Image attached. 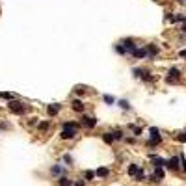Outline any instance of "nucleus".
I'll return each instance as SVG.
<instances>
[{
  "label": "nucleus",
  "instance_id": "obj_1",
  "mask_svg": "<svg viewBox=\"0 0 186 186\" xmlns=\"http://www.w3.org/2000/svg\"><path fill=\"white\" fill-rule=\"evenodd\" d=\"M78 132V126L76 123H65L63 125V130H62V138L63 140H73Z\"/></svg>",
  "mask_w": 186,
  "mask_h": 186
},
{
  "label": "nucleus",
  "instance_id": "obj_2",
  "mask_svg": "<svg viewBox=\"0 0 186 186\" xmlns=\"http://www.w3.org/2000/svg\"><path fill=\"white\" fill-rule=\"evenodd\" d=\"M149 132H151V140H149V145H151V147L162 141V136H160V130H158V129L151 126V130H149Z\"/></svg>",
  "mask_w": 186,
  "mask_h": 186
},
{
  "label": "nucleus",
  "instance_id": "obj_3",
  "mask_svg": "<svg viewBox=\"0 0 186 186\" xmlns=\"http://www.w3.org/2000/svg\"><path fill=\"white\" fill-rule=\"evenodd\" d=\"M9 110L13 114H22V112H26V106H22V102H19V101H11L9 104Z\"/></svg>",
  "mask_w": 186,
  "mask_h": 186
},
{
  "label": "nucleus",
  "instance_id": "obj_4",
  "mask_svg": "<svg viewBox=\"0 0 186 186\" xmlns=\"http://www.w3.org/2000/svg\"><path fill=\"white\" fill-rule=\"evenodd\" d=\"M181 78V71L177 69V67H173V69H169V73H168V78L166 80L169 82V84H173V82H177Z\"/></svg>",
  "mask_w": 186,
  "mask_h": 186
},
{
  "label": "nucleus",
  "instance_id": "obj_5",
  "mask_svg": "<svg viewBox=\"0 0 186 186\" xmlns=\"http://www.w3.org/2000/svg\"><path fill=\"white\" fill-rule=\"evenodd\" d=\"M134 74H136L138 78H143V80H147V82L153 80V76H149V73H147L145 69H134Z\"/></svg>",
  "mask_w": 186,
  "mask_h": 186
},
{
  "label": "nucleus",
  "instance_id": "obj_6",
  "mask_svg": "<svg viewBox=\"0 0 186 186\" xmlns=\"http://www.w3.org/2000/svg\"><path fill=\"white\" fill-rule=\"evenodd\" d=\"M82 123L88 126V129H93V126L97 125V119L91 117V116H82Z\"/></svg>",
  "mask_w": 186,
  "mask_h": 186
},
{
  "label": "nucleus",
  "instance_id": "obj_7",
  "mask_svg": "<svg viewBox=\"0 0 186 186\" xmlns=\"http://www.w3.org/2000/svg\"><path fill=\"white\" fill-rule=\"evenodd\" d=\"M179 160H181V158H177V156H171L168 162H166V166H168L169 169H177V168H179Z\"/></svg>",
  "mask_w": 186,
  "mask_h": 186
},
{
  "label": "nucleus",
  "instance_id": "obj_8",
  "mask_svg": "<svg viewBox=\"0 0 186 186\" xmlns=\"http://www.w3.org/2000/svg\"><path fill=\"white\" fill-rule=\"evenodd\" d=\"M130 54H132L134 58H145V56H149V54H147V50H145V49H134Z\"/></svg>",
  "mask_w": 186,
  "mask_h": 186
},
{
  "label": "nucleus",
  "instance_id": "obj_9",
  "mask_svg": "<svg viewBox=\"0 0 186 186\" xmlns=\"http://www.w3.org/2000/svg\"><path fill=\"white\" fill-rule=\"evenodd\" d=\"M123 47H125L126 50H129V52H132V50L136 49V45H134L132 39H125V41H123Z\"/></svg>",
  "mask_w": 186,
  "mask_h": 186
},
{
  "label": "nucleus",
  "instance_id": "obj_10",
  "mask_svg": "<svg viewBox=\"0 0 186 186\" xmlns=\"http://www.w3.org/2000/svg\"><path fill=\"white\" fill-rule=\"evenodd\" d=\"M151 179H153V181H162V179H164V171H162L160 168H156V169H155V173H153V177H151Z\"/></svg>",
  "mask_w": 186,
  "mask_h": 186
},
{
  "label": "nucleus",
  "instance_id": "obj_11",
  "mask_svg": "<svg viewBox=\"0 0 186 186\" xmlns=\"http://www.w3.org/2000/svg\"><path fill=\"white\" fill-rule=\"evenodd\" d=\"M47 112H49V116H56V114L60 112V104H50L49 108H47Z\"/></svg>",
  "mask_w": 186,
  "mask_h": 186
},
{
  "label": "nucleus",
  "instance_id": "obj_12",
  "mask_svg": "<svg viewBox=\"0 0 186 186\" xmlns=\"http://www.w3.org/2000/svg\"><path fill=\"white\" fill-rule=\"evenodd\" d=\"M73 110L74 112H84V104H82V101H73Z\"/></svg>",
  "mask_w": 186,
  "mask_h": 186
},
{
  "label": "nucleus",
  "instance_id": "obj_13",
  "mask_svg": "<svg viewBox=\"0 0 186 186\" xmlns=\"http://www.w3.org/2000/svg\"><path fill=\"white\" fill-rule=\"evenodd\" d=\"M95 175H97V177H108L110 175V169L108 168H99L97 171H95Z\"/></svg>",
  "mask_w": 186,
  "mask_h": 186
},
{
  "label": "nucleus",
  "instance_id": "obj_14",
  "mask_svg": "<svg viewBox=\"0 0 186 186\" xmlns=\"http://www.w3.org/2000/svg\"><path fill=\"white\" fill-rule=\"evenodd\" d=\"M151 158H153V162H155V168H162V166L168 162V160H164V158H160V156H151Z\"/></svg>",
  "mask_w": 186,
  "mask_h": 186
},
{
  "label": "nucleus",
  "instance_id": "obj_15",
  "mask_svg": "<svg viewBox=\"0 0 186 186\" xmlns=\"http://www.w3.org/2000/svg\"><path fill=\"white\" fill-rule=\"evenodd\" d=\"M147 54H149V56H156V54H158V49H156V47L155 45H147Z\"/></svg>",
  "mask_w": 186,
  "mask_h": 186
},
{
  "label": "nucleus",
  "instance_id": "obj_16",
  "mask_svg": "<svg viewBox=\"0 0 186 186\" xmlns=\"http://www.w3.org/2000/svg\"><path fill=\"white\" fill-rule=\"evenodd\" d=\"M102 140L106 141V143H112L116 138H114V134H110V132H106V134H102Z\"/></svg>",
  "mask_w": 186,
  "mask_h": 186
},
{
  "label": "nucleus",
  "instance_id": "obj_17",
  "mask_svg": "<svg viewBox=\"0 0 186 186\" xmlns=\"http://www.w3.org/2000/svg\"><path fill=\"white\" fill-rule=\"evenodd\" d=\"M71 184H73V183H71V181L67 179L65 175H62V177H60V186H71Z\"/></svg>",
  "mask_w": 186,
  "mask_h": 186
},
{
  "label": "nucleus",
  "instance_id": "obj_18",
  "mask_svg": "<svg viewBox=\"0 0 186 186\" xmlns=\"http://www.w3.org/2000/svg\"><path fill=\"white\" fill-rule=\"evenodd\" d=\"M138 171H140V169H138V166H136V164H130V166H129V173H130V175H132V177L136 175Z\"/></svg>",
  "mask_w": 186,
  "mask_h": 186
},
{
  "label": "nucleus",
  "instance_id": "obj_19",
  "mask_svg": "<svg viewBox=\"0 0 186 186\" xmlns=\"http://www.w3.org/2000/svg\"><path fill=\"white\" fill-rule=\"evenodd\" d=\"M52 173L54 175H63V168L62 166H52Z\"/></svg>",
  "mask_w": 186,
  "mask_h": 186
},
{
  "label": "nucleus",
  "instance_id": "obj_20",
  "mask_svg": "<svg viewBox=\"0 0 186 186\" xmlns=\"http://www.w3.org/2000/svg\"><path fill=\"white\" fill-rule=\"evenodd\" d=\"M145 179V173H143V169H140V171L134 175V181H143Z\"/></svg>",
  "mask_w": 186,
  "mask_h": 186
},
{
  "label": "nucleus",
  "instance_id": "obj_21",
  "mask_svg": "<svg viewBox=\"0 0 186 186\" xmlns=\"http://www.w3.org/2000/svg\"><path fill=\"white\" fill-rule=\"evenodd\" d=\"M102 99H104V102H108V104H114V102H116V99H114L112 95H104Z\"/></svg>",
  "mask_w": 186,
  "mask_h": 186
},
{
  "label": "nucleus",
  "instance_id": "obj_22",
  "mask_svg": "<svg viewBox=\"0 0 186 186\" xmlns=\"http://www.w3.org/2000/svg\"><path fill=\"white\" fill-rule=\"evenodd\" d=\"M130 130H132V132L136 134V136H138V134H141V129H140V126H134V125H130Z\"/></svg>",
  "mask_w": 186,
  "mask_h": 186
},
{
  "label": "nucleus",
  "instance_id": "obj_23",
  "mask_svg": "<svg viewBox=\"0 0 186 186\" xmlns=\"http://www.w3.org/2000/svg\"><path fill=\"white\" fill-rule=\"evenodd\" d=\"M37 129L41 130V132H45V130L49 129V123H39V125H37Z\"/></svg>",
  "mask_w": 186,
  "mask_h": 186
},
{
  "label": "nucleus",
  "instance_id": "obj_24",
  "mask_svg": "<svg viewBox=\"0 0 186 186\" xmlns=\"http://www.w3.org/2000/svg\"><path fill=\"white\" fill-rule=\"evenodd\" d=\"M119 106H121L123 110H129V108H130V104H129L126 101H119Z\"/></svg>",
  "mask_w": 186,
  "mask_h": 186
},
{
  "label": "nucleus",
  "instance_id": "obj_25",
  "mask_svg": "<svg viewBox=\"0 0 186 186\" xmlns=\"http://www.w3.org/2000/svg\"><path fill=\"white\" fill-rule=\"evenodd\" d=\"M0 97H2V99H7V101H11V99H13V93H0Z\"/></svg>",
  "mask_w": 186,
  "mask_h": 186
},
{
  "label": "nucleus",
  "instance_id": "obj_26",
  "mask_svg": "<svg viewBox=\"0 0 186 186\" xmlns=\"http://www.w3.org/2000/svg\"><path fill=\"white\" fill-rule=\"evenodd\" d=\"M116 50H117L119 54H125V50H126V49H125L123 45H117V47H116Z\"/></svg>",
  "mask_w": 186,
  "mask_h": 186
},
{
  "label": "nucleus",
  "instance_id": "obj_27",
  "mask_svg": "<svg viewBox=\"0 0 186 186\" xmlns=\"http://www.w3.org/2000/svg\"><path fill=\"white\" fill-rule=\"evenodd\" d=\"M93 177H95V171H86V179H89V181H91Z\"/></svg>",
  "mask_w": 186,
  "mask_h": 186
},
{
  "label": "nucleus",
  "instance_id": "obj_28",
  "mask_svg": "<svg viewBox=\"0 0 186 186\" xmlns=\"http://www.w3.org/2000/svg\"><path fill=\"white\" fill-rule=\"evenodd\" d=\"M114 138H116V140H121V138H123V134H121L119 130H116V132H114Z\"/></svg>",
  "mask_w": 186,
  "mask_h": 186
},
{
  "label": "nucleus",
  "instance_id": "obj_29",
  "mask_svg": "<svg viewBox=\"0 0 186 186\" xmlns=\"http://www.w3.org/2000/svg\"><path fill=\"white\" fill-rule=\"evenodd\" d=\"M179 141H186V132H183V134L179 136Z\"/></svg>",
  "mask_w": 186,
  "mask_h": 186
},
{
  "label": "nucleus",
  "instance_id": "obj_30",
  "mask_svg": "<svg viewBox=\"0 0 186 186\" xmlns=\"http://www.w3.org/2000/svg\"><path fill=\"white\" fill-rule=\"evenodd\" d=\"M63 160H65L67 164H71V156H69V155H65V156H63Z\"/></svg>",
  "mask_w": 186,
  "mask_h": 186
},
{
  "label": "nucleus",
  "instance_id": "obj_31",
  "mask_svg": "<svg viewBox=\"0 0 186 186\" xmlns=\"http://www.w3.org/2000/svg\"><path fill=\"white\" fill-rule=\"evenodd\" d=\"M179 54H181V56H183V58H186V49H184V50H181Z\"/></svg>",
  "mask_w": 186,
  "mask_h": 186
},
{
  "label": "nucleus",
  "instance_id": "obj_32",
  "mask_svg": "<svg viewBox=\"0 0 186 186\" xmlns=\"http://www.w3.org/2000/svg\"><path fill=\"white\" fill-rule=\"evenodd\" d=\"M179 2H186V0H179Z\"/></svg>",
  "mask_w": 186,
  "mask_h": 186
}]
</instances>
